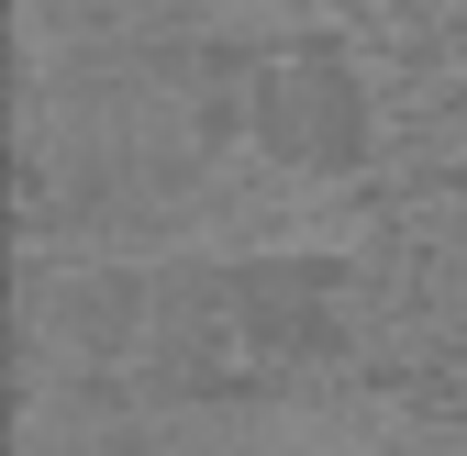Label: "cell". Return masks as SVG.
<instances>
[{
  "label": "cell",
  "mask_w": 467,
  "mask_h": 456,
  "mask_svg": "<svg viewBox=\"0 0 467 456\" xmlns=\"http://www.w3.org/2000/svg\"><path fill=\"white\" fill-rule=\"evenodd\" d=\"M89 368L156 412H256L301 401L357 357V267L345 256H167L78 301Z\"/></svg>",
  "instance_id": "cell-1"
},
{
  "label": "cell",
  "mask_w": 467,
  "mask_h": 456,
  "mask_svg": "<svg viewBox=\"0 0 467 456\" xmlns=\"http://www.w3.org/2000/svg\"><path fill=\"white\" fill-rule=\"evenodd\" d=\"M234 123H245L278 167H357V156H368V89H357V56L323 45V34L245 56V78H234Z\"/></svg>",
  "instance_id": "cell-2"
}]
</instances>
